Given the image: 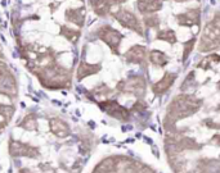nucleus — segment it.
Listing matches in <instances>:
<instances>
[{"mask_svg":"<svg viewBox=\"0 0 220 173\" xmlns=\"http://www.w3.org/2000/svg\"><path fill=\"white\" fill-rule=\"evenodd\" d=\"M144 23L145 26H148L149 28L152 27H157L160 25V18L156 16L154 13H151V14H144Z\"/></svg>","mask_w":220,"mask_h":173,"instance_id":"obj_11","label":"nucleus"},{"mask_svg":"<svg viewBox=\"0 0 220 173\" xmlns=\"http://www.w3.org/2000/svg\"><path fill=\"white\" fill-rule=\"evenodd\" d=\"M200 16H201L200 8H194V9H188V12H185V13L176 16V19L180 26L192 27L193 25L200 26Z\"/></svg>","mask_w":220,"mask_h":173,"instance_id":"obj_5","label":"nucleus"},{"mask_svg":"<svg viewBox=\"0 0 220 173\" xmlns=\"http://www.w3.org/2000/svg\"><path fill=\"white\" fill-rule=\"evenodd\" d=\"M175 78H176V74L166 73L158 82L153 85V92H156V94H162L163 91H166L172 83H174Z\"/></svg>","mask_w":220,"mask_h":173,"instance_id":"obj_7","label":"nucleus"},{"mask_svg":"<svg viewBox=\"0 0 220 173\" xmlns=\"http://www.w3.org/2000/svg\"><path fill=\"white\" fill-rule=\"evenodd\" d=\"M113 1L116 4H120V3H124V1H126V0H113Z\"/></svg>","mask_w":220,"mask_h":173,"instance_id":"obj_13","label":"nucleus"},{"mask_svg":"<svg viewBox=\"0 0 220 173\" xmlns=\"http://www.w3.org/2000/svg\"><path fill=\"white\" fill-rule=\"evenodd\" d=\"M90 5L93 7L97 16L104 17L106 14L109 13L112 7V3L109 0H90Z\"/></svg>","mask_w":220,"mask_h":173,"instance_id":"obj_8","label":"nucleus"},{"mask_svg":"<svg viewBox=\"0 0 220 173\" xmlns=\"http://www.w3.org/2000/svg\"><path fill=\"white\" fill-rule=\"evenodd\" d=\"M149 59H151V62H152L153 64L160 65V67L166 65L167 64V62H169L166 54L165 53H162V51H160V50H152L151 54H149Z\"/></svg>","mask_w":220,"mask_h":173,"instance_id":"obj_9","label":"nucleus"},{"mask_svg":"<svg viewBox=\"0 0 220 173\" xmlns=\"http://www.w3.org/2000/svg\"><path fill=\"white\" fill-rule=\"evenodd\" d=\"M175 1H179V3H183V1H188V0H175ZM200 1V0H198Z\"/></svg>","mask_w":220,"mask_h":173,"instance_id":"obj_14","label":"nucleus"},{"mask_svg":"<svg viewBox=\"0 0 220 173\" xmlns=\"http://www.w3.org/2000/svg\"><path fill=\"white\" fill-rule=\"evenodd\" d=\"M194 44H196V38H191L188 43H184V55H183V59H184V60L188 58L189 53H191L192 50H193V46H194Z\"/></svg>","mask_w":220,"mask_h":173,"instance_id":"obj_12","label":"nucleus"},{"mask_svg":"<svg viewBox=\"0 0 220 173\" xmlns=\"http://www.w3.org/2000/svg\"><path fill=\"white\" fill-rule=\"evenodd\" d=\"M220 46V14H216L210 23H207L201 36L200 49L202 51L216 49Z\"/></svg>","mask_w":220,"mask_h":173,"instance_id":"obj_2","label":"nucleus"},{"mask_svg":"<svg viewBox=\"0 0 220 173\" xmlns=\"http://www.w3.org/2000/svg\"><path fill=\"white\" fill-rule=\"evenodd\" d=\"M145 55H147V49L144 46L134 45L125 54V58L129 63H140L142 60L145 59Z\"/></svg>","mask_w":220,"mask_h":173,"instance_id":"obj_6","label":"nucleus"},{"mask_svg":"<svg viewBox=\"0 0 220 173\" xmlns=\"http://www.w3.org/2000/svg\"><path fill=\"white\" fill-rule=\"evenodd\" d=\"M157 40H162V41H167L170 44H175L176 43V35L172 30H161V31L157 32L156 35Z\"/></svg>","mask_w":220,"mask_h":173,"instance_id":"obj_10","label":"nucleus"},{"mask_svg":"<svg viewBox=\"0 0 220 173\" xmlns=\"http://www.w3.org/2000/svg\"><path fill=\"white\" fill-rule=\"evenodd\" d=\"M113 17L118 21V23H120L122 27L133 30V31L138 32L139 35H143V28H142L139 21L136 19V17L131 12H129L126 9H120L116 14H113Z\"/></svg>","mask_w":220,"mask_h":173,"instance_id":"obj_4","label":"nucleus"},{"mask_svg":"<svg viewBox=\"0 0 220 173\" xmlns=\"http://www.w3.org/2000/svg\"><path fill=\"white\" fill-rule=\"evenodd\" d=\"M48 128L49 136L44 137L37 122L44 142L9 137L8 151L17 173H79L82 155L73 153L75 140L70 124L59 117H50Z\"/></svg>","mask_w":220,"mask_h":173,"instance_id":"obj_1","label":"nucleus"},{"mask_svg":"<svg viewBox=\"0 0 220 173\" xmlns=\"http://www.w3.org/2000/svg\"><path fill=\"white\" fill-rule=\"evenodd\" d=\"M98 37L111 47V50L115 54H118V45L122 40V34L117 30L109 27V26H103L98 30Z\"/></svg>","mask_w":220,"mask_h":173,"instance_id":"obj_3","label":"nucleus"}]
</instances>
